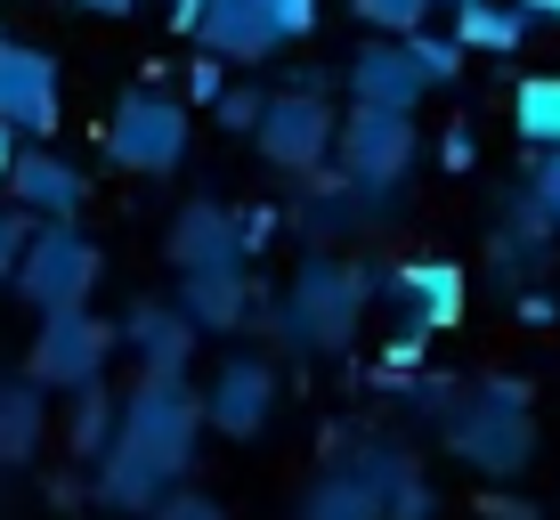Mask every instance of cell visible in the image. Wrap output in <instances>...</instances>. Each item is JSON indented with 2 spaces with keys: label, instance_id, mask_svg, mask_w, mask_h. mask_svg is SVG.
<instances>
[{
  "label": "cell",
  "instance_id": "cell-24",
  "mask_svg": "<svg viewBox=\"0 0 560 520\" xmlns=\"http://www.w3.org/2000/svg\"><path fill=\"white\" fill-rule=\"evenodd\" d=\"M350 9L382 33V42H407V33L431 25V9H439V0H350Z\"/></svg>",
  "mask_w": 560,
  "mask_h": 520
},
{
  "label": "cell",
  "instance_id": "cell-1",
  "mask_svg": "<svg viewBox=\"0 0 560 520\" xmlns=\"http://www.w3.org/2000/svg\"><path fill=\"white\" fill-rule=\"evenodd\" d=\"M365 301H374V277H365V268H350V261H301V277L284 285V301H277V325H284L293 350L334 358V350L358 342Z\"/></svg>",
  "mask_w": 560,
  "mask_h": 520
},
{
  "label": "cell",
  "instance_id": "cell-14",
  "mask_svg": "<svg viewBox=\"0 0 560 520\" xmlns=\"http://www.w3.org/2000/svg\"><path fill=\"white\" fill-rule=\"evenodd\" d=\"M422 90H431V82H422V66H415L407 42H382V33H374V42L350 57V99L374 106V114H415Z\"/></svg>",
  "mask_w": 560,
  "mask_h": 520
},
{
  "label": "cell",
  "instance_id": "cell-17",
  "mask_svg": "<svg viewBox=\"0 0 560 520\" xmlns=\"http://www.w3.org/2000/svg\"><path fill=\"white\" fill-rule=\"evenodd\" d=\"M179 310L196 317V334H236L260 310L253 268H211V277H179Z\"/></svg>",
  "mask_w": 560,
  "mask_h": 520
},
{
  "label": "cell",
  "instance_id": "cell-4",
  "mask_svg": "<svg viewBox=\"0 0 560 520\" xmlns=\"http://www.w3.org/2000/svg\"><path fill=\"white\" fill-rule=\"evenodd\" d=\"M98 244L82 236L73 220H49V228H33V244H25V268H16V293L33 301L42 317H57V310H90V293H98Z\"/></svg>",
  "mask_w": 560,
  "mask_h": 520
},
{
  "label": "cell",
  "instance_id": "cell-36",
  "mask_svg": "<svg viewBox=\"0 0 560 520\" xmlns=\"http://www.w3.org/2000/svg\"><path fill=\"white\" fill-rule=\"evenodd\" d=\"M73 9H90V16H130L139 0H73Z\"/></svg>",
  "mask_w": 560,
  "mask_h": 520
},
{
  "label": "cell",
  "instance_id": "cell-22",
  "mask_svg": "<svg viewBox=\"0 0 560 520\" xmlns=\"http://www.w3.org/2000/svg\"><path fill=\"white\" fill-rule=\"evenodd\" d=\"M114 431H122V398H114V391H73V415H66V455L98 464V455L114 448Z\"/></svg>",
  "mask_w": 560,
  "mask_h": 520
},
{
  "label": "cell",
  "instance_id": "cell-21",
  "mask_svg": "<svg viewBox=\"0 0 560 520\" xmlns=\"http://www.w3.org/2000/svg\"><path fill=\"white\" fill-rule=\"evenodd\" d=\"M455 42L488 49V57H512L520 42H528V16L504 9V0H463V9H455Z\"/></svg>",
  "mask_w": 560,
  "mask_h": 520
},
{
  "label": "cell",
  "instance_id": "cell-10",
  "mask_svg": "<svg viewBox=\"0 0 560 520\" xmlns=\"http://www.w3.org/2000/svg\"><path fill=\"white\" fill-rule=\"evenodd\" d=\"M382 301H390L398 334H407V350H415V342L463 325V268L455 261H407V268L382 277Z\"/></svg>",
  "mask_w": 560,
  "mask_h": 520
},
{
  "label": "cell",
  "instance_id": "cell-26",
  "mask_svg": "<svg viewBox=\"0 0 560 520\" xmlns=\"http://www.w3.org/2000/svg\"><path fill=\"white\" fill-rule=\"evenodd\" d=\"M33 228H42V220H33V211H0V277H16V268H25V244H33Z\"/></svg>",
  "mask_w": 560,
  "mask_h": 520
},
{
  "label": "cell",
  "instance_id": "cell-25",
  "mask_svg": "<svg viewBox=\"0 0 560 520\" xmlns=\"http://www.w3.org/2000/svg\"><path fill=\"white\" fill-rule=\"evenodd\" d=\"M407 49H415V66H422V82H455V73H463V42H455V33H447V42H439V33L431 25H422V33H407Z\"/></svg>",
  "mask_w": 560,
  "mask_h": 520
},
{
  "label": "cell",
  "instance_id": "cell-12",
  "mask_svg": "<svg viewBox=\"0 0 560 520\" xmlns=\"http://www.w3.org/2000/svg\"><path fill=\"white\" fill-rule=\"evenodd\" d=\"M171 268H179V277L253 268V253H244V220L228 204H187L179 220H171Z\"/></svg>",
  "mask_w": 560,
  "mask_h": 520
},
{
  "label": "cell",
  "instance_id": "cell-31",
  "mask_svg": "<svg viewBox=\"0 0 560 520\" xmlns=\"http://www.w3.org/2000/svg\"><path fill=\"white\" fill-rule=\"evenodd\" d=\"M260 106H268V99H253V90H228V99H220V123L253 139V130H260Z\"/></svg>",
  "mask_w": 560,
  "mask_h": 520
},
{
  "label": "cell",
  "instance_id": "cell-2",
  "mask_svg": "<svg viewBox=\"0 0 560 520\" xmlns=\"http://www.w3.org/2000/svg\"><path fill=\"white\" fill-rule=\"evenodd\" d=\"M114 439L130 455H147L171 488H187V464H196V439H203V391H187V374H139Z\"/></svg>",
  "mask_w": 560,
  "mask_h": 520
},
{
  "label": "cell",
  "instance_id": "cell-28",
  "mask_svg": "<svg viewBox=\"0 0 560 520\" xmlns=\"http://www.w3.org/2000/svg\"><path fill=\"white\" fill-rule=\"evenodd\" d=\"M268 9V25L284 33V42H308V33H317V0H260Z\"/></svg>",
  "mask_w": 560,
  "mask_h": 520
},
{
  "label": "cell",
  "instance_id": "cell-35",
  "mask_svg": "<svg viewBox=\"0 0 560 520\" xmlns=\"http://www.w3.org/2000/svg\"><path fill=\"white\" fill-rule=\"evenodd\" d=\"M211 9V0H171V25H179V33H196V16Z\"/></svg>",
  "mask_w": 560,
  "mask_h": 520
},
{
  "label": "cell",
  "instance_id": "cell-20",
  "mask_svg": "<svg viewBox=\"0 0 560 520\" xmlns=\"http://www.w3.org/2000/svg\"><path fill=\"white\" fill-rule=\"evenodd\" d=\"M293 520H382V496H374V479H365L358 464H325L301 488Z\"/></svg>",
  "mask_w": 560,
  "mask_h": 520
},
{
  "label": "cell",
  "instance_id": "cell-27",
  "mask_svg": "<svg viewBox=\"0 0 560 520\" xmlns=\"http://www.w3.org/2000/svg\"><path fill=\"white\" fill-rule=\"evenodd\" d=\"M528 204L560 228V147H552V155H536V171H528Z\"/></svg>",
  "mask_w": 560,
  "mask_h": 520
},
{
  "label": "cell",
  "instance_id": "cell-11",
  "mask_svg": "<svg viewBox=\"0 0 560 520\" xmlns=\"http://www.w3.org/2000/svg\"><path fill=\"white\" fill-rule=\"evenodd\" d=\"M268 415H277V366L268 358H228L220 382L203 391V423L220 439H253V431H268Z\"/></svg>",
  "mask_w": 560,
  "mask_h": 520
},
{
  "label": "cell",
  "instance_id": "cell-5",
  "mask_svg": "<svg viewBox=\"0 0 560 520\" xmlns=\"http://www.w3.org/2000/svg\"><path fill=\"white\" fill-rule=\"evenodd\" d=\"M114 350H122V325H114V317L57 310V317H42V334H33L25 374L42 382V391H98V374H106Z\"/></svg>",
  "mask_w": 560,
  "mask_h": 520
},
{
  "label": "cell",
  "instance_id": "cell-38",
  "mask_svg": "<svg viewBox=\"0 0 560 520\" xmlns=\"http://www.w3.org/2000/svg\"><path fill=\"white\" fill-rule=\"evenodd\" d=\"M447 9H463V0H447Z\"/></svg>",
  "mask_w": 560,
  "mask_h": 520
},
{
  "label": "cell",
  "instance_id": "cell-16",
  "mask_svg": "<svg viewBox=\"0 0 560 520\" xmlns=\"http://www.w3.org/2000/svg\"><path fill=\"white\" fill-rule=\"evenodd\" d=\"M122 350L139 358V374H187V358H196V317L179 310V301H139L122 325Z\"/></svg>",
  "mask_w": 560,
  "mask_h": 520
},
{
  "label": "cell",
  "instance_id": "cell-9",
  "mask_svg": "<svg viewBox=\"0 0 560 520\" xmlns=\"http://www.w3.org/2000/svg\"><path fill=\"white\" fill-rule=\"evenodd\" d=\"M57 114H66V90H57V57L0 33V123H9L16 139H57Z\"/></svg>",
  "mask_w": 560,
  "mask_h": 520
},
{
  "label": "cell",
  "instance_id": "cell-23",
  "mask_svg": "<svg viewBox=\"0 0 560 520\" xmlns=\"http://www.w3.org/2000/svg\"><path fill=\"white\" fill-rule=\"evenodd\" d=\"M512 130L536 147V155L560 147V73H528V82L512 90Z\"/></svg>",
  "mask_w": 560,
  "mask_h": 520
},
{
  "label": "cell",
  "instance_id": "cell-8",
  "mask_svg": "<svg viewBox=\"0 0 560 520\" xmlns=\"http://www.w3.org/2000/svg\"><path fill=\"white\" fill-rule=\"evenodd\" d=\"M334 139H341V123H334V106H325L317 90H277V99L260 106V130H253L260 163H277V171H317L334 155Z\"/></svg>",
  "mask_w": 560,
  "mask_h": 520
},
{
  "label": "cell",
  "instance_id": "cell-7",
  "mask_svg": "<svg viewBox=\"0 0 560 520\" xmlns=\"http://www.w3.org/2000/svg\"><path fill=\"white\" fill-rule=\"evenodd\" d=\"M334 155H341V180H350V187H365V196H382V204H390V196H398V180H407L415 155H422L415 114H374V106H350V123H341Z\"/></svg>",
  "mask_w": 560,
  "mask_h": 520
},
{
  "label": "cell",
  "instance_id": "cell-18",
  "mask_svg": "<svg viewBox=\"0 0 560 520\" xmlns=\"http://www.w3.org/2000/svg\"><path fill=\"white\" fill-rule=\"evenodd\" d=\"M350 464L374 479V496H382V520H431V488H422V472H415V455L398 448V439H374V448H358Z\"/></svg>",
  "mask_w": 560,
  "mask_h": 520
},
{
  "label": "cell",
  "instance_id": "cell-19",
  "mask_svg": "<svg viewBox=\"0 0 560 520\" xmlns=\"http://www.w3.org/2000/svg\"><path fill=\"white\" fill-rule=\"evenodd\" d=\"M42 431H49L42 382H33V374H9V382H0V472L33 464V455H42Z\"/></svg>",
  "mask_w": 560,
  "mask_h": 520
},
{
  "label": "cell",
  "instance_id": "cell-30",
  "mask_svg": "<svg viewBox=\"0 0 560 520\" xmlns=\"http://www.w3.org/2000/svg\"><path fill=\"white\" fill-rule=\"evenodd\" d=\"M187 99H196V106L228 99V66H220V57H196V66H187Z\"/></svg>",
  "mask_w": 560,
  "mask_h": 520
},
{
  "label": "cell",
  "instance_id": "cell-15",
  "mask_svg": "<svg viewBox=\"0 0 560 520\" xmlns=\"http://www.w3.org/2000/svg\"><path fill=\"white\" fill-rule=\"evenodd\" d=\"M196 42H203V57H220V66H260V57L284 49V33L268 25L260 0H211L196 16Z\"/></svg>",
  "mask_w": 560,
  "mask_h": 520
},
{
  "label": "cell",
  "instance_id": "cell-33",
  "mask_svg": "<svg viewBox=\"0 0 560 520\" xmlns=\"http://www.w3.org/2000/svg\"><path fill=\"white\" fill-rule=\"evenodd\" d=\"M16 155H25V147H16V130L0 123V196H9V171H16Z\"/></svg>",
  "mask_w": 560,
  "mask_h": 520
},
{
  "label": "cell",
  "instance_id": "cell-6",
  "mask_svg": "<svg viewBox=\"0 0 560 520\" xmlns=\"http://www.w3.org/2000/svg\"><path fill=\"white\" fill-rule=\"evenodd\" d=\"M106 155L139 180H163V171L187 163V99H163V90H130L106 123Z\"/></svg>",
  "mask_w": 560,
  "mask_h": 520
},
{
  "label": "cell",
  "instance_id": "cell-32",
  "mask_svg": "<svg viewBox=\"0 0 560 520\" xmlns=\"http://www.w3.org/2000/svg\"><path fill=\"white\" fill-rule=\"evenodd\" d=\"M439 163H447V171H471V163H479L471 130H447V139H439Z\"/></svg>",
  "mask_w": 560,
  "mask_h": 520
},
{
  "label": "cell",
  "instance_id": "cell-37",
  "mask_svg": "<svg viewBox=\"0 0 560 520\" xmlns=\"http://www.w3.org/2000/svg\"><path fill=\"white\" fill-rule=\"evenodd\" d=\"M495 520H536L528 505H495Z\"/></svg>",
  "mask_w": 560,
  "mask_h": 520
},
{
  "label": "cell",
  "instance_id": "cell-34",
  "mask_svg": "<svg viewBox=\"0 0 560 520\" xmlns=\"http://www.w3.org/2000/svg\"><path fill=\"white\" fill-rule=\"evenodd\" d=\"M520 16H528V25H560V0H512Z\"/></svg>",
  "mask_w": 560,
  "mask_h": 520
},
{
  "label": "cell",
  "instance_id": "cell-29",
  "mask_svg": "<svg viewBox=\"0 0 560 520\" xmlns=\"http://www.w3.org/2000/svg\"><path fill=\"white\" fill-rule=\"evenodd\" d=\"M154 520H228L220 505H211V496L203 488H171L163 496V505H154Z\"/></svg>",
  "mask_w": 560,
  "mask_h": 520
},
{
  "label": "cell",
  "instance_id": "cell-13",
  "mask_svg": "<svg viewBox=\"0 0 560 520\" xmlns=\"http://www.w3.org/2000/svg\"><path fill=\"white\" fill-rule=\"evenodd\" d=\"M9 204L16 211H33V220H73V211L90 204V171L82 163H66L57 147H25L16 155V171H9Z\"/></svg>",
  "mask_w": 560,
  "mask_h": 520
},
{
  "label": "cell",
  "instance_id": "cell-3",
  "mask_svg": "<svg viewBox=\"0 0 560 520\" xmlns=\"http://www.w3.org/2000/svg\"><path fill=\"white\" fill-rule=\"evenodd\" d=\"M439 423H447V448H455L471 472H488V479L528 472V455H536L528 382H488L479 398H455V407L439 415Z\"/></svg>",
  "mask_w": 560,
  "mask_h": 520
}]
</instances>
